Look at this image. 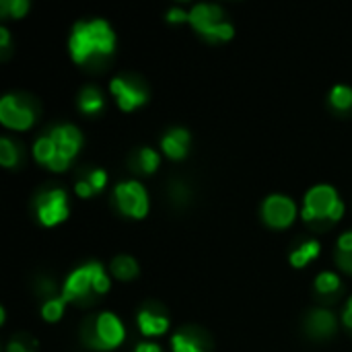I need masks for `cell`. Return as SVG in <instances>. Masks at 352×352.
<instances>
[{
  "mask_svg": "<svg viewBox=\"0 0 352 352\" xmlns=\"http://www.w3.org/2000/svg\"><path fill=\"white\" fill-rule=\"evenodd\" d=\"M76 105H78V109H80L82 113H87V116H97V113L103 109V105H105V99H103L101 89H97V87H93V85L82 87L80 93H78Z\"/></svg>",
  "mask_w": 352,
  "mask_h": 352,
  "instance_id": "d6986e66",
  "label": "cell"
},
{
  "mask_svg": "<svg viewBox=\"0 0 352 352\" xmlns=\"http://www.w3.org/2000/svg\"><path fill=\"white\" fill-rule=\"evenodd\" d=\"M29 10L27 0H2L0 2V14L4 19H21Z\"/></svg>",
  "mask_w": 352,
  "mask_h": 352,
  "instance_id": "4316f807",
  "label": "cell"
},
{
  "mask_svg": "<svg viewBox=\"0 0 352 352\" xmlns=\"http://www.w3.org/2000/svg\"><path fill=\"white\" fill-rule=\"evenodd\" d=\"M171 351L210 352L212 351V340H210V336L204 330H200L196 326H188V328H179L171 336Z\"/></svg>",
  "mask_w": 352,
  "mask_h": 352,
  "instance_id": "7c38bea8",
  "label": "cell"
},
{
  "mask_svg": "<svg viewBox=\"0 0 352 352\" xmlns=\"http://www.w3.org/2000/svg\"><path fill=\"white\" fill-rule=\"evenodd\" d=\"M64 307H66V299L62 295H56L52 299H45L41 303V318L45 322H58L64 316Z\"/></svg>",
  "mask_w": 352,
  "mask_h": 352,
  "instance_id": "d4e9b609",
  "label": "cell"
},
{
  "mask_svg": "<svg viewBox=\"0 0 352 352\" xmlns=\"http://www.w3.org/2000/svg\"><path fill=\"white\" fill-rule=\"evenodd\" d=\"M305 332L316 338V340H326L336 334L338 330V320L330 309H314L305 316L303 322Z\"/></svg>",
  "mask_w": 352,
  "mask_h": 352,
  "instance_id": "5bb4252c",
  "label": "cell"
},
{
  "mask_svg": "<svg viewBox=\"0 0 352 352\" xmlns=\"http://www.w3.org/2000/svg\"><path fill=\"white\" fill-rule=\"evenodd\" d=\"M167 21H169V23H184V21H190V10H184L182 6H173V8H169V12H167Z\"/></svg>",
  "mask_w": 352,
  "mask_h": 352,
  "instance_id": "83f0119b",
  "label": "cell"
},
{
  "mask_svg": "<svg viewBox=\"0 0 352 352\" xmlns=\"http://www.w3.org/2000/svg\"><path fill=\"white\" fill-rule=\"evenodd\" d=\"M134 352H163V351H161V346H159V344L142 342V344H138V346H136V351Z\"/></svg>",
  "mask_w": 352,
  "mask_h": 352,
  "instance_id": "4dcf8cb0",
  "label": "cell"
},
{
  "mask_svg": "<svg viewBox=\"0 0 352 352\" xmlns=\"http://www.w3.org/2000/svg\"><path fill=\"white\" fill-rule=\"evenodd\" d=\"M342 214H344V202L338 196L336 188L328 184H320L307 190L303 198L301 217L311 231L324 233L332 229L342 219Z\"/></svg>",
  "mask_w": 352,
  "mask_h": 352,
  "instance_id": "277c9868",
  "label": "cell"
},
{
  "mask_svg": "<svg viewBox=\"0 0 352 352\" xmlns=\"http://www.w3.org/2000/svg\"><path fill=\"white\" fill-rule=\"evenodd\" d=\"M190 142H192V136L186 128H171L161 136V148L173 161H179L188 155Z\"/></svg>",
  "mask_w": 352,
  "mask_h": 352,
  "instance_id": "9a60e30c",
  "label": "cell"
},
{
  "mask_svg": "<svg viewBox=\"0 0 352 352\" xmlns=\"http://www.w3.org/2000/svg\"><path fill=\"white\" fill-rule=\"evenodd\" d=\"M111 289L109 274L99 262H87L74 268L62 287V297L66 303H74L78 307L93 305L99 297H103Z\"/></svg>",
  "mask_w": 352,
  "mask_h": 352,
  "instance_id": "3957f363",
  "label": "cell"
},
{
  "mask_svg": "<svg viewBox=\"0 0 352 352\" xmlns=\"http://www.w3.org/2000/svg\"><path fill=\"white\" fill-rule=\"evenodd\" d=\"M107 186V173L105 169H99V167H89L85 169L76 184H74V192L80 196V198H93L95 194H99L103 188Z\"/></svg>",
  "mask_w": 352,
  "mask_h": 352,
  "instance_id": "2e32d148",
  "label": "cell"
},
{
  "mask_svg": "<svg viewBox=\"0 0 352 352\" xmlns=\"http://www.w3.org/2000/svg\"><path fill=\"white\" fill-rule=\"evenodd\" d=\"M262 219L270 229H287L297 219V204L285 194H272L262 204Z\"/></svg>",
  "mask_w": 352,
  "mask_h": 352,
  "instance_id": "8fae6325",
  "label": "cell"
},
{
  "mask_svg": "<svg viewBox=\"0 0 352 352\" xmlns=\"http://www.w3.org/2000/svg\"><path fill=\"white\" fill-rule=\"evenodd\" d=\"M113 204L128 219H144L148 212V192L136 179H124L113 188Z\"/></svg>",
  "mask_w": 352,
  "mask_h": 352,
  "instance_id": "9c48e42d",
  "label": "cell"
},
{
  "mask_svg": "<svg viewBox=\"0 0 352 352\" xmlns=\"http://www.w3.org/2000/svg\"><path fill=\"white\" fill-rule=\"evenodd\" d=\"M33 210L43 227H56L68 219V194L60 186H47L33 198Z\"/></svg>",
  "mask_w": 352,
  "mask_h": 352,
  "instance_id": "52a82bcc",
  "label": "cell"
},
{
  "mask_svg": "<svg viewBox=\"0 0 352 352\" xmlns=\"http://www.w3.org/2000/svg\"><path fill=\"white\" fill-rule=\"evenodd\" d=\"M109 91L116 97V101H118L122 111H134V109H138L140 105H144L148 101V87H146V82L140 76L130 74V72L111 78Z\"/></svg>",
  "mask_w": 352,
  "mask_h": 352,
  "instance_id": "30bf717a",
  "label": "cell"
},
{
  "mask_svg": "<svg viewBox=\"0 0 352 352\" xmlns=\"http://www.w3.org/2000/svg\"><path fill=\"white\" fill-rule=\"evenodd\" d=\"M159 165H161V155L151 146H140V148L132 151V155H130V167L140 175L155 173L159 169Z\"/></svg>",
  "mask_w": 352,
  "mask_h": 352,
  "instance_id": "ac0fdd59",
  "label": "cell"
},
{
  "mask_svg": "<svg viewBox=\"0 0 352 352\" xmlns=\"http://www.w3.org/2000/svg\"><path fill=\"white\" fill-rule=\"evenodd\" d=\"M80 340L91 351H113L126 340V328L122 320L111 311L91 314L82 320Z\"/></svg>",
  "mask_w": 352,
  "mask_h": 352,
  "instance_id": "5b68a950",
  "label": "cell"
},
{
  "mask_svg": "<svg viewBox=\"0 0 352 352\" xmlns=\"http://www.w3.org/2000/svg\"><path fill=\"white\" fill-rule=\"evenodd\" d=\"M82 134L72 124H56L43 132L33 144V157L50 171H66L72 159L78 155Z\"/></svg>",
  "mask_w": 352,
  "mask_h": 352,
  "instance_id": "7a4b0ae2",
  "label": "cell"
},
{
  "mask_svg": "<svg viewBox=\"0 0 352 352\" xmlns=\"http://www.w3.org/2000/svg\"><path fill=\"white\" fill-rule=\"evenodd\" d=\"M8 47H10V33L6 27H0V50H2V54H6Z\"/></svg>",
  "mask_w": 352,
  "mask_h": 352,
  "instance_id": "f1b7e54d",
  "label": "cell"
},
{
  "mask_svg": "<svg viewBox=\"0 0 352 352\" xmlns=\"http://www.w3.org/2000/svg\"><path fill=\"white\" fill-rule=\"evenodd\" d=\"M68 50L76 64L103 68L116 52V33L105 19H82L70 31Z\"/></svg>",
  "mask_w": 352,
  "mask_h": 352,
  "instance_id": "6da1fadb",
  "label": "cell"
},
{
  "mask_svg": "<svg viewBox=\"0 0 352 352\" xmlns=\"http://www.w3.org/2000/svg\"><path fill=\"white\" fill-rule=\"evenodd\" d=\"M19 161H21V148H19V144L12 138L2 136L0 138V163L6 169H10V167H16Z\"/></svg>",
  "mask_w": 352,
  "mask_h": 352,
  "instance_id": "cb8c5ba5",
  "label": "cell"
},
{
  "mask_svg": "<svg viewBox=\"0 0 352 352\" xmlns=\"http://www.w3.org/2000/svg\"><path fill=\"white\" fill-rule=\"evenodd\" d=\"M342 322H344V326H346V328H351V330H352V297L349 299L346 307H344V314H342Z\"/></svg>",
  "mask_w": 352,
  "mask_h": 352,
  "instance_id": "f546056e",
  "label": "cell"
},
{
  "mask_svg": "<svg viewBox=\"0 0 352 352\" xmlns=\"http://www.w3.org/2000/svg\"><path fill=\"white\" fill-rule=\"evenodd\" d=\"M320 256V241L316 239H305L299 245L293 248L289 260L295 268H305L311 260H316Z\"/></svg>",
  "mask_w": 352,
  "mask_h": 352,
  "instance_id": "ffe728a7",
  "label": "cell"
},
{
  "mask_svg": "<svg viewBox=\"0 0 352 352\" xmlns=\"http://www.w3.org/2000/svg\"><path fill=\"white\" fill-rule=\"evenodd\" d=\"M314 289H316V295L322 303H330V301H336L338 295L342 293V280L336 272H320L316 276V283H314Z\"/></svg>",
  "mask_w": 352,
  "mask_h": 352,
  "instance_id": "e0dca14e",
  "label": "cell"
},
{
  "mask_svg": "<svg viewBox=\"0 0 352 352\" xmlns=\"http://www.w3.org/2000/svg\"><path fill=\"white\" fill-rule=\"evenodd\" d=\"M37 120L35 99L23 93H8L0 99V122L10 130H29Z\"/></svg>",
  "mask_w": 352,
  "mask_h": 352,
  "instance_id": "ba28073f",
  "label": "cell"
},
{
  "mask_svg": "<svg viewBox=\"0 0 352 352\" xmlns=\"http://www.w3.org/2000/svg\"><path fill=\"white\" fill-rule=\"evenodd\" d=\"M194 31H198L200 37L212 43L229 41L235 33L231 21L227 19L225 10L219 4H196L190 8V21Z\"/></svg>",
  "mask_w": 352,
  "mask_h": 352,
  "instance_id": "8992f818",
  "label": "cell"
},
{
  "mask_svg": "<svg viewBox=\"0 0 352 352\" xmlns=\"http://www.w3.org/2000/svg\"><path fill=\"white\" fill-rule=\"evenodd\" d=\"M6 352H37V340L25 332L12 336L6 344Z\"/></svg>",
  "mask_w": 352,
  "mask_h": 352,
  "instance_id": "484cf974",
  "label": "cell"
},
{
  "mask_svg": "<svg viewBox=\"0 0 352 352\" xmlns=\"http://www.w3.org/2000/svg\"><path fill=\"white\" fill-rule=\"evenodd\" d=\"M136 324H138V330L144 336H163L169 330V318L155 303H146L144 307L138 309Z\"/></svg>",
  "mask_w": 352,
  "mask_h": 352,
  "instance_id": "4fadbf2b",
  "label": "cell"
},
{
  "mask_svg": "<svg viewBox=\"0 0 352 352\" xmlns=\"http://www.w3.org/2000/svg\"><path fill=\"white\" fill-rule=\"evenodd\" d=\"M171 196H173L177 202H182V200H186V198H188V190H186L184 186H179V184H177V186H175V190H171Z\"/></svg>",
  "mask_w": 352,
  "mask_h": 352,
  "instance_id": "1f68e13d",
  "label": "cell"
},
{
  "mask_svg": "<svg viewBox=\"0 0 352 352\" xmlns=\"http://www.w3.org/2000/svg\"><path fill=\"white\" fill-rule=\"evenodd\" d=\"M334 260H336V264H338V268L342 272L352 274V231H346V233H342L338 237Z\"/></svg>",
  "mask_w": 352,
  "mask_h": 352,
  "instance_id": "7402d4cb",
  "label": "cell"
},
{
  "mask_svg": "<svg viewBox=\"0 0 352 352\" xmlns=\"http://www.w3.org/2000/svg\"><path fill=\"white\" fill-rule=\"evenodd\" d=\"M330 105L338 113L352 111V87H349V85H336L330 91Z\"/></svg>",
  "mask_w": 352,
  "mask_h": 352,
  "instance_id": "603a6c76",
  "label": "cell"
},
{
  "mask_svg": "<svg viewBox=\"0 0 352 352\" xmlns=\"http://www.w3.org/2000/svg\"><path fill=\"white\" fill-rule=\"evenodd\" d=\"M109 272L118 278V280H134L140 272L138 268V262L132 258V256H126V254H120L111 260L109 264Z\"/></svg>",
  "mask_w": 352,
  "mask_h": 352,
  "instance_id": "44dd1931",
  "label": "cell"
}]
</instances>
